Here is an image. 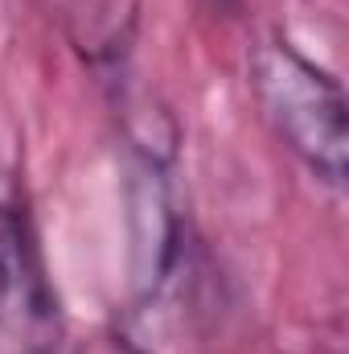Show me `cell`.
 I'll use <instances>...</instances> for the list:
<instances>
[{
    "label": "cell",
    "instance_id": "obj_1",
    "mask_svg": "<svg viewBox=\"0 0 349 354\" xmlns=\"http://www.w3.org/2000/svg\"><path fill=\"white\" fill-rule=\"evenodd\" d=\"M247 79L275 140L317 181L341 189L349 165V107L341 83L288 37L255 41Z\"/></svg>",
    "mask_w": 349,
    "mask_h": 354
},
{
    "label": "cell",
    "instance_id": "obj_2",
    "mask_svg": "<svg viewBox=\"0 0 349 354\" xmlns=\"http://www.w3.org/2000/svg\"><path fill=\"white\" fill-rule=\"evenodd\" d=\"M62 305L25 202H0V354H58Z\"/></svg>",
    "mask_w": 349,
    "mask_h": 354
},
{
    "label": "cell",
    "instance_id": "obj_3",
    "mask_svg": "<svg viewBox=\"0 0 349 354\" xmlns=\"http://www.w3.org/2000/svg\"><path fill=\"white\" fill-rule=\"evenodd\" d=\"M128 235H132V284L140 297H157L177 264V223L165 165L157 153H136L128 169Z\"/></svg>",
    "mask_w": 349,
    "mask_h": 354
},
{
    "label": "cell",
    "instance_id": "obj_4",
    "mask_svg": "<svg viewBox=\"0 0 349 354\" xmlns=\"http://www.w3.org/2000/svg\"><path fill=\"white\" fill-rule=\"evenodd\" d=\"M74 354H148L140 342H132L128 334H119V330H103V334H94L87 342H79Z\"/></svg>",
    "mask_w": 349,
    "mask_h": 354
}]
</instances>
